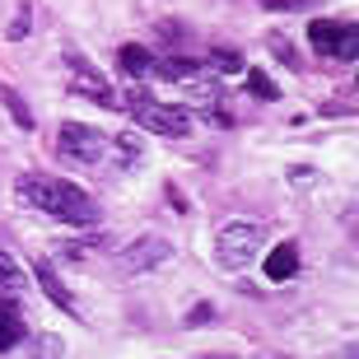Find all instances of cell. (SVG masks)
Here are the masks:
<instances>
[{"mask_svg":"<svg viewBox=\"0 0 359 359\" xmlns=\"http://www.w3.org/2000/svg\"><path fill=\"white\" fill-rule=\"evenodd\" d=\"M257 248H262V224H252V219H233V224H224L219 238H215V257H219V266H229V271H243L257 257Z\"/></svg>","mask_w":359,"mask_h":359,"instance_id":"cell-3","label":"cell"},{"mask_svg":"<svg viewBox=\"0 0 359 359\" xmlns=\"http://www.w3.org/2000/svg\"><path fill=\"white\" fill-rule=\"evenodd\" d=\"M19 196L28 201V205H38V210L56 215V219H66V224H98V205H93L89 196H84L75 182H61V177H24L19 182Z\"/></svg>","mask_w":359,"mask_h":359,"instance_id":"cell-1","label":"cell"},{"mask_svg":"<svg viewBox=\"0 0 359 359\" xmlns=\"http://www.w3.org/2000/svg\"><path fill=\"white\" fill-rule=\"evenodd\" d=\"M215 66L219 70H243V56L238 52H215Z\"/></svg>","mask_w":359,"mask_h":359,"instance_id":"cell-19","label":"cell"},{"mask_svg":"<svg viewBox=\"0 0 359 359\" xmlns=\"http://www.w3.org/2000/svg\"><path fill=\"white\" fill-rule=\"evenodd\" d=\"M33 276H38L42 294H47V299H52L56 308H66V313H75V299H70V290L61 285V276H56V271L47 266V262H38V266H33Z\"/></svg>","mask_w":359,"mask_h":359,"instance_id":"cell-8","label":"cell"},{"mask_svg":"<svg viewBox=\"0 0 359 359\" xmlns=\"http://www.w3.org/2000/svg\"><path fill=\"white\" fill-rule=\"evenodd\" d=\"M126 103L135 107V121L145 126V131H154V135H187L191 131V117H187V107H163V103H154L145 89H126Z\"/></svg>","mask_w":359,"mask_h":359,"instance_id":"cell-2","label":"cell"},{"mask_svg":"<svg viewBox=\"0 0 359 359\" xmlns=\"http://www.w3.org/2000/svg\"><path fill=\"white\" fill-rule=\"evenodd\" d=\"M163 80H196V75H201V66H196V61H182V56H177V61H163Z\"/></svg>","mask_w":359,"mask_h":359,"instance_id":"cell-14","label":"cell"},{"mask_svg":"<svg viewBox=\"0 0 359 359\" xmlns=\"http://www.w3.org/2000/svg\"><path fill=\"white\" fill-rule=\"evenodd\" d=\"M168 257H173L168 238H140V243H131V248H126V252L117 257V271H126V276H140V271L163 266Z\"/></svg>","mask_w":359,"mask_h":359,"instance_id":"cell-5","label":"cell"},{"mask_svg":"<svg viewBox=\"0 0 359 359\" xmlns=\"http://www.w3.org/2000/svg\"><path fill=\"white\" fill-rule=\"evenodd\" d=\"M332 56H341V61H355V56H359V28L355 24L341 28V38H336V52Z\"/></svg>","mask_w":359,"mask_h":359,"instance_id":"cell-13","label":"cell"},{"mask_svg":"<svg viewBox=\"0 0 359 359\" xmlns=\"http://www.w3.org/2000/svg\"><path fill=\"white\" fill-rule=\"evenodd\" d=\"M0 98H5V107H10V112H14V121H19V126H24V131H28V126H33V112H28V107H24V98H19V93H14V89H0Z\"/></svg>","mask_w":359,"mask_h":359,"instance_id":"cell-16","label":"cell"},{"mask_svg":"<svg viewBox=\"0 0 359 359\" xmlns=\"http://www.w3.org/2000/svg\"><path fill=\"white\" fill-rule=\"evenodd\" d=\"M24 341V322H19V308H14V299H0V355L5 350H14Z\"/></svg>","mask_w":359,"mask_h":359,"instance_id":"cell-9","label":"cell"},{"mask_svg":"<svg viewBox=\"0 0 359 359\" xmlns=\"http://www.w3.org/2000/svg\"><path fill=\"white\" fill-rule=\"evenodd\" d=\"M70 66L80 70V75L70 80V89H75V93H89L93 103H112V89H107V84L98 80V70H93V66H84L80 56H70Z\"/></svg>","mask_w":359,"mask_h":359,"instance_id":"cell-6","label":"cell"},{"mask_svg":"<svg viewBox=\"0 0 359 359\" xmlns=\"http://www.w3.org/2000/svg\"><path fill=\"white\" fill-rule=\"evenodd\" d=\"M266 10H299V5H308V0H262Z\"/></svg>","mask_w":359,"mask_h":359,"instance_id":"cell-21","label":"cell"},{"mask_svg":"<svg viewBox=\"0 0 359 359\" xmlns=\"http://www.w3.org/2000/svg\"><path fill=\"white\" fill-rule=\"evenodd\" d=\"M262 271H266L271 280H290L294 271H299V248H294V243H276L266 252V262H262Z\"/></svg>","mask_w":359,"mask_h":359,"instance_id":"cell-7","label":"cell"},{"mask_svg":"<svg viewBox=\"0 0 359 359\" xmlns=\"http://www.w3.org/2000/svg\"><path fill=\"white\" fill-rule=\"evenodd\" d=\"M24 290H28V276L19 271V262L10 252H0V299H19Z\"/></svg>","mask_w":359,"mask_h":359,"instance_id":"cell-10","label":"cell"},{"mask_svg":"<svg viewBox=\"0 0 359 359\" xmlns=\"http://www.w3.org/2000/svg\"><path fill=\"white\" fill-rule=\"evenodd\" d=\"M117 149H121V159H126V163H135V159H140V145H135L131 135H117Z\"/></svg>","mask_w":359,"mask_h":359,"instance_id":"cell-18","label":"cell"},{"mask_svg":"<svg viewBox=\"0 0 359 359\" xmlns=\"http://www.w3.org/2000/svg\"><path fill=\"white\" fill-rule=\"evenodd\" d=\"M24 33H28V10H19V19H14V24H10V38L19 42V38H24Z\"/></svg>","mask_w":359,"mask_h":359,"instance_id":"cell-20","label":"cell"},{"mask_svg":"<svg viewBox=\"0 0 359 359\" xmlns=\"http://www.w3.org/2000/svg\"><path fill=\"white\" fill-rule=\"evenodd\" d=\"M341 28H346V24H336V19H313V24H308V42H313V52L332 56L336 52V38H341Z\"/></svg>","mask_w":359,"mask_h":359,"instance_id":"cell-11","label":"cell"},{"mask_svg":"<svg viewBox=\"0 0 359 359\" xmlns=\"http://www.w3.org/2000/svg\"><path fill=\"white\" fill-rule=\"evenodd\" d=\"M271 47H276V56H280V61H285V66H294V61H299V56L290 52V42L280 38V33H271Z\"/></svg>","mask_w":359,"mask_h":359,"instance_id":"cell-17","label":"cell"},{"mask_svg":"<svg viewBox=\"0 0 359 359\" xmlns=\"http://www.w3.org/2000/svg\"><path fill=\"white\" fill-rule=\"evenodd\" d=\"M248 89H252L257 98H266V103H276V98H280L276 80H266V75H262V70H248Z\"/></svg>","mask_w":359,"mask_h":359,"instance_id":"cell-15","label":"cell"},{"mask_svg":"<svg viewBox=\"0 0 359 359\" xmlns=\"http://www.w3.org/2000/svg\"><path fill=\"white\" fill-rule=\"evenodd\" d=\"M61 154L75 159V163H103L107 140H103V131H93V126L66 121V126H61Z\"/></svg>","mask_w":359,"mask_h":359,"instance_id":"cell-4","label":"cell"},{"mask_svg":"<svg viewBox=\"0 0 359 359\" xmlns=\"http://www.w3.org/2000/svg\"><path fill=\"white\" fill-rule=\"evenodd\" d=\"M117 61H121L126 75H149V70H154V56H149V47H140V42H126L117 52Z\"/></svg>","mask_w":359,"mask_h":359,"instance_id":"cell-12","label":"cell"}]
</instances>
